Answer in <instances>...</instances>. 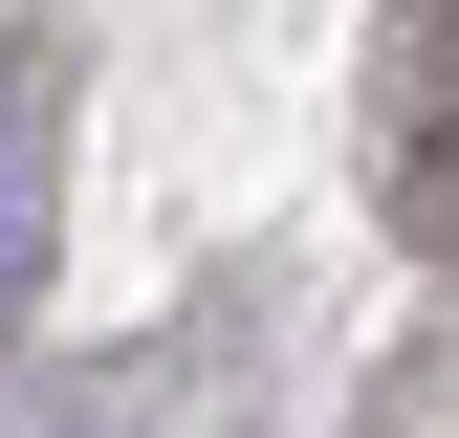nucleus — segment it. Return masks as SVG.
<instances>
[{
    "label": "nucleus",
    "instance_id": "nucleus-1",
    "mask_svg": "<svg viewBox=\"0 0 459 438\" xmlns=\"http://www.w3.org/2000/svg\"><path fill=\"white\" fill-rule=\"evenodd\" d=\"M44 219H66V44L0 66V328L44 307Z\"/></svg>",
    "mask_w": 459,
    "mask_h": 438
}]
</instances>
